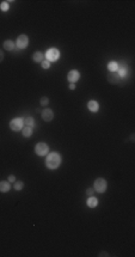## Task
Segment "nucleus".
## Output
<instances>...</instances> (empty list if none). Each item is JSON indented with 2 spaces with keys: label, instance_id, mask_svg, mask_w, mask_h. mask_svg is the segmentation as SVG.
<instances>
[{
  "label": "nucleus",
  "instance_id": "nucleus-7",
  "mask_svg": "<svg viewBox=\"0 0 135 257\" xmlns=\"http://www.w3.org/2000/svg\"><path fill=\"white\" fill-rule=\"evenodd\" d=\"M41 117L44 122H52L53 119H54V111L52 109H48L46 108L42 112H41Z\"/></svg>",
  "mask_w": 135,
  "mask_h": 257
},
{
  "label": "nucleus",
  "instance_id": "nucleus-28",
  "mask_svg": "<svg viewBox=\"0 0 135 257\" xmlns=\"http://www.w3.org/2000/svg\"><path fill=\"white\" fill-rule=\"evenodd\" d=\"M134 138H135V134H131V135H130V138H129L131 142H134V141H135V139H134Z\"/></svg>",
  "mask_w": 135,
  "mask_h": 257
},
{
  "label": "nucleus",
  "instance_id": "nucleus-11",
  "mask_svg": "<svg viewBox=\"0 0 135 257\" xmlns=\"http://www.w3.org/2000/svg\"><path fill=\"white\" fill-rule=\"evenodd\" d=\"M3 47H4L5 50H7V51H12V50L15 49V47H16V43H15L12 40H6V41H4Z\"/></svg>",
  "mask_w": 135,
  "mask_h": 257
},
{
  "label": "nucleus",
  "instance_id": "nucleus-23",
  "mask_svg": "<svg viewBox=\"0 0 135 257\" xmlns=\"http://www.w3.org/2000/svg\"><path fill=\"white\" fill-rule=\"evenodd\" d=\"M93 194H94V189L93 188H87L86 189V195L87 196H93Z\"/></svg>",
  "mask_w": 135,
  "mask_h": 257
},
{
  "label": "nucleus",
  "instance_id": "nucleus-5",
  "mask_svg": "<svg viewBox=\"0 0 135 257\" xmlns=\"http://www.w3.org/2000/svg\"><path fill=\"white\" fill-rule=\"evenodd\" d=\"M49 152V146L46 144V142H38L35 146V153L38 157H43Z\"/></svg>",
  "mask_w": 135,
  "mask_h": 257
},
{
  "label": "nucleus",
  "instance_id": "nucleus-15",
  "mask_svg": "<svg viewBox=\"0 0 135 257\" xmlns=\"http://www.w3.org/2000/svg\"><path fill=\"white\" fill-rule=\"evenodd\" d=\"M24 126L32 128L33 126H35V120H33V117H31V116L25 117V119H24Z\"/></svg>",
  "mask_w": 135,
  "mask_h": 257
},
{
  "label": "nucleus",
  "instance_id": "nucleus-22",
  "mask_svg": "<svg viewBox=\"0 0 135 257\" xmlns=\"http://www.w3.org/2000/svg\"><path fill=\"white\" fill-rule=\"evenodd\" d=\"M41 66H42V68H43V69H48V68L50 67V62H49V61H47V60H43V61L41 62Z\"/></svg>",
  "mask_w": 135,
  "mask_h": 257
},
{
  "label": "nucleus",
  "instance_id": "nucleus-2",
  "mask_svg": "<svg viewBox=\"0 0 135 257\" xmlns=\"http://www.w3.org/2000/svg\"><path fill=\"white\" fill-rule=\"evenodd\" d=\"M93 189H94V191H97L99 194H103L108 189V182L104 178H97L93 182Z\"/></svg>",
  "mask_w": 135,
  "mask_h": 257
},
{
  "label": "nucleus",
  "instance_id": "nucleus-3",
  "mask_svg": "<svg viewBox=\"0 0 135 257\" xmlns=\"http://www.w3.org/2000/svg\"><path fill=\"white\" fill-rule=\"evenodd\" d=\"M44 58L47 59V61L54 62V61L59 60V58H60V51H59L56 48H50V49H48V50L46 51Z\"/></svg>",
  "mask_w": 135,
  "mask_h": 257
},
{
  "label": "nucleus",
  "instance_id": "nucleus-17",
  "mask_svg": "<svg viewBox=\"0 0 135 257\" xmlns=\"http://www.w3.org/2000/svg\"><path fill=\"white\" fill-rule=\"evenodd\" d=\"M117 67H118V64H117L116 61H110V62L108 64V69H109L110 72H116V71H117Z\"/></svg>",
  "mask_w": 135,
  "mask_h": 257
},
{
  "label": "nucleus",
  "instance_id": "nucleus-26",
  "mask_svg": "<svg viewBox=\"0 0 135 257\" xmlns=\"http://www.w3.org/2000/svg\"><path fill=\"white\" fill-rule=\"evenodd\" d=\"M3 60H4V51L0 49V62H3Z\"/></svg>",
  "mask_w": 135,
  "mask_h": 257
},
{
  "label": "nucleus",
  "instance_id": "nucleus-19",
  "mask_svg": "<svg viewBox=\"0 0 135 257\" xmlns=\"http://www.w3.org/2000/svg\"><path fill=\"white\" fill-rule=\"evenodd\" d=\"M117 73H118V75L122 78V77H124L126 74H127V67H124V65H122L121 67H117V71H116Z\"/></svg>",
  "mask_w": 135,
  "mask_h": 257
},
{
  "label": "nucleus",
  "instance_id": "nucleus-24",
  "mask_svg": "<svg viewBox=\"0 0 135 257\" xmlns=\"http://www.w3.org/2000/svg\"><path fill=\"white\" fill-rule=\"evenodd\" d=\"M98 256H99V257H108V256H109V252H107V251H100V252L98 253Z\"/></svg>",
  "mask_w": 135,
  "mask_h": 257
},
{
  "label": "nucleus",
  "instance_id": "nucleus-1",
  "mask_svg": "<svg viewBox=\"0 0 135 257\" xmlns=\"http://www.w3.org/2000/svg\"><path fill=\"white\" fill-rule=\"evenodd\" d=\"M62 163V157L60 153L57 152H52L47 156L46 158V166L49 169V170H55L57 169Z\"/></svg>",
  "mask_w": 135,
  "mask_h": 257
},
{
  "label": "nucleus",
  "instance_id": "nucleus-12",
  "mask_svg": "<svg viewBox=\"0 0 135 257\" xmlns=\"http://www.w3.org/2000/svg\"><path fill=\"white\" fill-rule=\"evenodd\" d=\"M86 206L89 208H96L98 206V200L94 197V196H90L86 201Z\"/></svg>",
  "mask_w": 135,
  "mask_h": 257
},
{
  "label": "nucleus",
  "instance_id": "nucleus-16",
  "mask_svg": "<svg viewBox=\"0 0 135 257\" xmlns=\"http://www.w3.org/2000/svg\"><path fill=\"white\" fill-rule=\"evenodd\" d=\"M22 134H23L24 138H30V136L32 135V128H30V127H24V128L22 129Z\"/></svg>",
  "mask_w": 135,
  "mask_h": 257
},
{
  "label": "nucleus",
  "instance_id": "nucleus-25",
  "mask_svg": "<svg viewBox=\"0 0 135 257\" xmlns=\"http://www.w3.org/2000/svg\"><path fill=\"white\" fill-rule=\"evenodd\" d=\"M7 181H9L10 183H15L17 180H16V177H15L13 175H10V176H9V178H7Z\"/></svg>",
  "mask_w": 135,
  "mask_h": 257
},
{
  "label": "nucleus",
  "instance_id": "nucleus-6",
  "mask_svg": "<svg viewBox=\"0 0 135 257\" xmlns=\"http://www.w3.org/2000/svg\"><path fill=\"white\" fill-rule=\"evenodd\" d=\"M15 43H16V47L18 49H25L29 44V37L26 35H20L17 37V41Z\"/></svg>",
  "mask_w": 135,
  "mask_h": 257
},
{
  "label": "nucleus",
  "instance_id": "nucleus-8",
  "mask_svg": "<svg viewBox=\"0 0 135 257\" xmlns=\"http://www.w3.org/2000/svg\"><path fill=\"white\" fill-rule=\"evenodd\" d=\"M80 79V72L78 69H72L68 72V74H67V80H68L70 83H77L79 81Z\"/></svg>",
  "mask_w": 135,
  "mask_h": 257
},
{
  "label": "nucleus",
  "instance_id": "nucleus-4",
  "mask_svg": "<svg viewBox=\"0 0 135 257\" xmlns=\"http://www.w3.org/2000/svg\"><path fill=\"white\" fill-rule=\"evenodd\" d=\"M10 128L13 132H19L24 128V119L22 117H16L10 122Z\"/></svg>",
  "mask_w": 135,
  "mask_h": 257
},
{
  "label": "nucleus",
  "instance_id": "nucleus-20",
  "mask_svg": "<svg viewBox=\"0 0 135 257\" xmlns=\"http://www.w3.org/2000/svg\"><path fill=\"white\" fill-rule=\"evenodd\" d=\"M9 9H10V5H9L7 1H3L1 4H0V10H1V11L6 12V11H9Z\"/></svg>",
  "mask_w": 135,
  "mask_h": 257
},
{
  "label": "nucleus",
  "instance_id": "nucleus-18",
  "mask_svg": "<svg viewBox=\"0 0 135 257\" xmlns=\"http://www.w3.org/2000/svg\"><path fill=\"white\" fill-rule=\"evenodd\" d=\"M13 188H15V190H17V191L22 190V189L24 188V182H23V181H16V182L13 183Z\"/></svg>",
  "mask_w": 135,
  "mask_h": 257
},
{
  "label": "nucleus",
  "instance_id": "nucleus-27",
  "mask_svg": "<svg viewBox=\"0 0 135 257\" xmlns=\"http://www.w3.org/2000/svg\"><path fill=\"white\" fill-rule=\"evenodd\" d=\"M68 88H70V90H75V84H74V83H71Z\"/></svg>",
  "mask_w": 135,
  "mask_h": 257
},
{
  "label": "nucleus",
  "instance_id": "nucleus-13",
  "mask_svg": "<svg viewBox=\"0 0 135 257\" xmlns=\"http://www.w3.org/2000/svg\"><path fill=\"white\" fill-rule=\"evenodd\" d=\"M11 189V183L9 181H1L0 182V193H7Z\"/></svg>",
  "mask_w": 135,
  "mask_h": 257
},
{
  "label": "nucleus",
  "instance_id": "nucleus-21",
  "mask_svg": "<svg viewBox=\"0 0 135 257\" xmlns=\"http://www.w3.org/2000/svg\"><path fill=\"white\" fill-rule=\"evenodd\" d=\"M40 103H41V105H42V106H46V105H48V104H49V98H48V97H46V96H43V97H41V99H40Z\"/></svg>",
  "mask_w": 135,
  "mask_h": 257
},
{
  "label": "nucleus",
  "instance_id": "nucleus-10",
  "mask_svg": "<svg viewBox=\"0 0 135 257\" xmlns=\"http://www.w3.org/2000/svg\"><path fill=\"white\" fill-rule=\"evenodd\" d=\"M87 109H89L91 112H97V111L99 110V104H98V102L94 101V99L89 101V103H87Z\"/></svg>",
  "mask_w": 135,
  "mask_h": 257
},
{
  "label": "nucleus",
  "instance_id": "nucleus-14",
  "mask_svg": "<svg viewBox=\"0 0 135 257\" xmlns=\"http://www.w3.org/2000/svg\"><path fill=\"white\" fill-rule=\"evenodd\" d=\"M32 60L35 62H42L44 60V54L42 51H35L32 55Z\"/></svg>",
  "mask_w": 135,
  "mask_h": 257
},
{
  "label": "nucleus",
  "instance_id": "nucleus-9",
  "mask_svg": "<svg viewBox=\"0 0 135 257\" xmlns=\"http://www.w3.org/2000/svg\"><path fill=\"white\" fill-rule=\"evenodd\" d=\"M107 78H108V81H109L111 85H116V84H118V83L121 81V77L118 75L117 72H109Z\"/></svg>",
  "mask_w": 135,
  "mask_h": 257
}]
</instances>
